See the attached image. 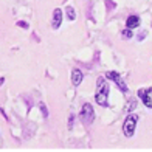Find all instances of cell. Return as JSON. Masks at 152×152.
Here are the masks:
<instances>
[{
    "label": "cell",
    "mask_w": 152,
    "mask_h": 152,
    "mask_svg": "<svg viewBox=\"0 0 152 152\" xmlns=\"http://www.w3.org/2000/svg\"><path fill=\"white\" fill-rule=\"evenodd\" d=\"M73 118H75V116L70 115V118H68V127H72V126H73Z\"/></svg>",
    "instance_id": "obj_14"
},
{
    "label": "cell",
    "mask_w": 152,
    "mask_h": 152,
    "mask_svg": "<svg viewBox=\"0 0 152 152\" xmlns=\"http://www.w3.org/2000/svg\"><path fill=\"white\" fill-rule=\"evenodd\" d=\"M109 84L104 81V78H98V84H96V95H95V99L99 106L102 107H107L109 102Z\"/></svg>",
    "instance_id": "obj_1"
},
{
    "label": "cell",
    "mask_w": 152,
    "mask_h": 152,
    "mask_svg": "<svg viewBox=\"0 0 152 152\" xmlns=\"http://www.w3.org/2000/svg\"><path fill=\"white\" fill-rule=\"evenodd\" d=\"M65 14H67V17L70 19V20H75L76 19V12H75L73 6H67V8H65Z\"/></svg>",
    "instance_id": "obj_10"
},
{
    "label": "cell",
    "mask_w": 152,
    "mask_h": 152,
    "mask_svg": "<svg viewBox=\"0 0 152 152\" xmlns=\"http://www.w3.org/2000/svg\"><path fill=\"white\" fill-rule=\"evenodd\" d=\"M138 98H141L144 106L152 109V88H140L138 90Z\"/></svg>",
    "instance_id": "obj_5"
},
{
    "label": "cell",
    "mask_w": 152,
    "mask_h": 152,
    "mask_svg": "<svg viewBox=\"0 0 152 152\" xmlns=\"http://www.w3.org/2000/svg\"><path fill=\"white\" fill-rule=\"evenodd\" d=\"M17 26H22V28H28V23H26V22H17Z\"/></svg>",
    "instance_id": "obj_13"
},
{
    "label": "cell",
    "mask_w": 152,
    "mask_h": 152,
    "mask_svg": "<svg viewBox=\"0 0 152 152\" xmlns=\"http://www.w3.org/2000/svg\"><path fill=\"white\" fill-rule=\"evenodd\" d=\"M106 78L110 79V81H113L115 84L120 87V90H121V92L127 93V86H126V82L123 81V78H121V76L116 73V72H107V73H106Z\"/></svg>",
    "instance_id": "obj_4"
},
{
    "label": "cell",
    "mask_w": 152,
    "mask_h": 152,
    "mask_svg": "<svg viewBox=\"0 0 152 152\" xmlns=\"http://www.w3.org/2000/svg\"><path fill=\"white\" fill-rule=\"evenodd\" d=\"M39 107H40V110H42V113H44V116H45V118H47V115H48V112H47V107H45V104H44V102H40V104H39Z\"/></svg>",
    "instance_id": "obj_12"
},
{
    "label": "cell",
    "mask_w": 152,
    "mask_h": 152,
    "mask_svg": "<svg viewBox=\"0 0 152 152\" xmlns=\"http://www.w3.org/2000/svg\"><path fill=\"white\" fill-rule=\"evenodd\" d=\"M138 25H140V17H138V16L132 14V16L127 17V20H126V26H127V28L134 30V28H137Z\"/></svg>",
    "instance_id": "obj_8"
},
{
    "label": "cell",
    "mask_w": 152,
    "mask_h": 152,
    "mask_svg": "<svg viewBox=\"0 0 152 152\" xmlns=\"http://www.w3.org/2000/svg\"><path fill=\"white\" fill-rule=\"evenodd\" d=\"M135 109H137V99L132 98V99L127 101V106H126V109H124V112L130 113V112H132V110H135Z\"/></svg>",
    "instance_id": "obj_9"
},
{
    "label": "cell",
    "mask_w": 152,
    "mask_h": 152,
    "mask_svg": "<svg viewBox=\"0 0 152 152\" xmlns=\"http://www.w3.org/2000/svg\"><path fill=\"white\" fill-rule=\"evenodd\" d=\"M62 23V11L59 8H56L53 11V20H51V26L54 30H58Z\"/></svg>",
    "instance_id": "obj_6"
},
{
    "label": "cell",
    "mask_w": 152,
    "mask_h": 152,
    "mask_svg": "<svg viewBox=\"0 0 152 152\" xmlns=\"http://www.w3.org/2000/svg\"><path fill=\"white\" fill-rule=\"evenodd\" d=\"M3 82H5V78H0V86H2Z\"/></svg>",
    "instance_id": "obj_15"
},
{
    "label": "cell",
    "mask_w": 152,
    "mask_h": 152,
    "mask_svg": "<svg viewBox=\"0 0 152 152\" xmlns=\"http://www.w3.org/2000/svg\"><path fill=\"white\" fill-rule=\"evenodd\" d=\"M134 36V33L130 31V28H126V30H123V37H126V39H130Z\"/></svg>",
    "instance_id": "obj_11"
},
{
    "label": "cell",
    "mask_w": 152,
    "mask_h": 152,
    "mask_svg": "<svg viewBox=\"0 0 152 152\" xmlns=\"http://www.w3.org/2000/svg\"><path fill=\"white\" fill-rule=\"evenodd\" d=\"M79 120L82 124H86V126H88V124H92L93 120H95V110L90 104H84L79 112Z\"/></svg>",
    "instance_id": "obj_3"
},
{
    "label": "cell",
    "mask_w": 152,
    "mask_h": 152,
    "mask_svg": "<svg viewBox=\"0 0 152 152\" xmlns=\"http://www.w3.org/2000/svg\"><path fill=\"white\" fill-rule=\"evenodd\" d=\"M82 78H84V75H82V72L79 70V68H73L72 70V84L75 87H78L82 82Z\"/></svg>",
    "instance_id": "obj_7"
},
{
    "label": "cell",
    "mask_w": 152,
    "mask_h": 152,
    "mask_svg": "<svg viewBox=\"0 0 152 152\" xmlns=\"http://www.w3.org/2000/svg\"><path fill=\"white\" fill-rule=\"evenodd\" d=\"M137 121H138V116L134 115V113H129L127 118L124 120V124H123V132L126 137H134L135 134V127H137Z\"/></svg>",
    "instance_id": "obj_2"
}]
</instances>
